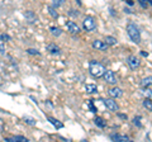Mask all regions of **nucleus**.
<instances>
[{
    "instance_id": "obj_20",
    "label": "nucleus",
    "mask_w": 152,
    "mask_h": 142,
    "mask_svg": "<svg viewBox=\"0 0 152 142\" xmlns=\"http://www.w3.org/2000/svg\"><path fill=\"white\" fill-rule=\"evenodd\" d=\"M47 9H48V13L51 14V17H52V18H55V19H57V18H58V13L56 12L55 7L50 5V7H47Z\"/></svg>"
},
{
    "instance_id": "obj_9",
    "label": "nucleus",
    "mask_w": 152,
    "mask_h": 142,
    "mask_svg": "<svg viewBox=\"0 0 152 142\" xmlns=\"http://www.w3.org/2000/svg\"><path fill=\"white\" fill-rule=\"evenodd\" d=\"M24 18H26V20L29 23V24H33V23L37 22V15H36V13H33L32 10H27V12L24 13Z\"/></svg>"
},
{
    "instance_id": "obj_30",
    "label": "nucleus",
    "mask_w": 152,
    "mask_h": 142,
    "mask_svg": "<svg viewBox=\"0 0 152 142\" xmlns=\"http://www.w3.org/2000/svg\"><path fill=\"white\" fill-rule=\"evenodd\" d=\"M0 53L5 55V47H4V45H0Z\"/></svg>"
},
{
    "instance_id": "obj_21",
    "label": "nucleus",
    "mask_w": 152,
    "mask_h": 142,
    "mask_svg": "<svg viewBox=\"0 0 152 142\" xmlns=\"http://www.w3.org/2000/svg\"><path fill=\"white\" fill-rule=\"evenodd\" d=\"M143 107H145V108H147V111L152 112V99L146 98L145 100H143Z\"/></svg>"
},
{
    "instance_id": "obj_33",
    "label": "nucleus",
    "mask_w": 152,
    "mask_h": 142,
    "mask_svg": "<svg viewBox=\"0 0 152 142\" xmlns=\"http://www.w3.org/2000/svg\"><path fill=\"white\" fill-rule=\"evenodd\" d=\"M147 1H148V3L151 4V5H152V0H147Z\"/></svg>"
},
{
    "instance_id": "obj_4",
    "label": "nucleus",
    "mask_w": 152,
    "mask_h": 142,
    "mask_svg": "<svg viewBox=\"0 0 152 142\" xmlns=\"http://www.w3.org/2000/svg\"><path fill=\"white\" fill-rule=\"evenodd\" d=\"M104 79H105V81L108 84H110V85L117 84V81H118L113 70H105V72H104Z\"/></svg>"
},
{
    "instance_id": "obj_19",
    "label": "nucleus",
    "mask_w": 152,
    "mask_h": 142,
    "mask_svg": "<svg viewBox=\"0 0 152 142\" xmlns=\"http://www.w3.org/2000/svg\"><path fill=\"white\" fill-rule=\"evenodd\" d=\"M152 85V76H147L142 80V86L143 88H148Z\"/></svg>"
},
{
    "instance_id": "obj_15",
    "label": "nucleus",
    "mask_w": 152,
    "mask_h": 142,
    "mask_svg": "<svg viewBox=\"0 0 152 142\" xmlns=\"http://www.w3.org/2000/svg\"><path fill=\"white\" fill-rule=\"evenodd\" d=\"M94 123L99 127V128H105L107 127V122L104 121V118H102V117H95Z\"/></svg>"
},
{
    "instance_id": "obj_8",
    "label": "nucleus",
    "mask_w": 152,
    "mask_h": 142,
    "mask_svg": "<svg viewBox=\"0 0 152 142\" xmlns=\"http://www.w3.org/2000/svg\"><path fill=\"white\" fill-rule=\"evenodd\" d=\"M108 45L105 43L104 41H100V40H96L93 42V48L95 50H99V51H107L108 50Z\"/></svg>"
},
{
    "instance_id": "obj_28",
    "label": "nucleus",
    "mask_w": 152,
    "mask_h": 142,
    "mask_svg": "<svg viewBox=\"0 0 152 142\" xmlns=\"http://www.w3.org/2000/svg\"><path fill=\"white\" fill-rule=\"evenodd\" d=\"M88 104H89V108H90V111H91L93 113H96V111H98V109H96V108H95V105H94L93 100H89V103H88Z\"/></svg>"
},
{
    "instance_id": "obj_25",
    "label": "nucleus",
    "mask_w": 152,
    "mask_h": 142,
    "mask_svg": "<svg viewBox=\"0 0 152 142\" xmlns=\"http://www.w3.org/2000/svg\"><path fill=\"white\" fill-rule=\"evenodd\" d=\"M0 41H1V42H8V41H10V36L7 34V33H1V34H0Z\"/></svg>"
},
{
    "instance_id": "obj_14",
    "label": "nucleus",
    "mask_w": 152,
    "mask_h": 142,
    "mask_svg": "<svg viewBox=\"0 0 152 142\" xmlns=\"http://www.w3.org/2000/svg\"><path fill=\"white\" fill-rule=\"evenodd\" d=\"M47 119H48L51 124H53L57 130L64 128V123H62V122H60L58 119H56V118H53V117H47Z\"/></svg>"
},
{
    "instance_id": "obj_24",
    "label": "nucleus",
    "mask_w": 152,
    "mask_h": 142,
    "mask_svg": "<svg viewBox=\"0 0 152 142\" xmlns=\"http://www.w3.org/2000/svg\"><path fill=\"white\" fill-rule=\"evenodd\" d=\"M64 3H65V0H52V7L58 8V7L62 5Z\"/></svg>"
},
{
    "instance_id": "obj_1",
    "label": "nucleus",
    "mask_w": 152,
    "mask_h": 142,
    "mask_svg": "<svg viewBox=\"0 0 152 142\" xmlns=\"http://www.w3.org/2000/svg\"><path fill=\"white\" fill-rule=\"evenodd\" d=\"M126 29H127L129 38L134 42V43H137V45L141 43V31H140V28L137 27V24H134V23H128Z\"/></svg>"
},
{
    "instance_id": "obj_13",
    "label": "nucleus",
    "mask_w": 152,
    "mask_h": 142,
    "mask_svg": "<svg viewBox=\"0 0 152 142\" xmlns=\"http://www.w3.org/2000/svg\"><path fill=\"white\" fill-rule=\"evenodd\" d=\"M7 142H28L29 140L26 138L24 136H13V137H8L5 138Z\"/></svg>"
},
{
    "instance_id": "obj_3",
    "label": "nucleus",
    "mask_w": 152,
    "mask_h": 142,
    "mask_svg": "<svg viewBox=\"0 0 152 142\" xmlns=\"http://www.w3.org/2000/svg\"><path fill=\"white\" fill-rule=\"evenodd\" d=\"M83 28L86 32H93L95 31V28H96V20H95L94 17H85L83 19Z\"/></svg>"
},
{
    "instance_id": "obj_12",
    "label": "nucleus",
    "mask_w": 152,
    "mask_h": 142,
    "mask_svg": "<svg viewBox=\"0 0 152 142\" xmlns=\"http://www.w3.org/2000/svg\"><path fill=\"white\" fill-rule=\"evenodd\" d=\"M46 50L48 51L50 53H52V55H60L61 53L60 47L57 45H55V43H48V45H47V47H46Z\"/></svg>"
},
{
    "instance_id": "obj_29",
    "label": "nucleus",
    "mask_w": 152,
    "mask_h": 142,
    "mask_svg": "<svg viewBox=\"0 0 152 142\" xmlns=\"http://www.w3.org/2000/svg\"><path fill=\"white\" fill-rule=\"evenodd\" d=\"M140 4H141V7L143 8V9H147V5H148V1L147 0H138Z\"/></svg>"
},
{
    "instance_id": "obj_22",
    "label": "nucleus",
    "mask_w": 152,
    "mask_h": 142,
    "mask_svg": "<svg viewBox=\"0 0 152 142\" xmlns=\"http://www.w3.org/2000/svg\"><path fill=\"white\" fill-rule=\"evenodd\" d=\"M23 119H24V122L27 123V124H29V126H36V124H37V121L34 119V118H32V117L26 116L24 118H23Z\"/></svg>"
},
{
    "instance_id": "obj_27",
    "label": "nucleus",
    "mask_w": 152,
    "mask_h": 142,
    "mask_svg": "<svg viewBox=\"0 0 152 142\" xmlns=\"http://www.w3.org/2000/svg\"><path fill=\"white\" fill-rule=\"evenodd\" d=\"M143 94H145V95L148 98V99H152V90H151V89L145 88V89H143Z\"/></svg>"
},
{
    "instance_id": "obj_26",
    "label": "nucleus",
    "mask_w": 152,
    "mask_h": 142,
    "mask_svg": "<svg viewBox=\"0 0 152 142\" xmlns=\"http://www.w3.org/2000/svg\"><path fill=\"white\" fill-rule=\"evenodd\" d=\"M27 53L28 55H37V56H39L41 52L38 51V50H36V48H28L27 50Z\"/></svg>"
},
{
    "instance_id": "obj_11",
    "label": "nucleus",
    "mask_w": 152,
    "mask_h": 142,
    "mask_svg": "<svg viewBox=\"0 0 152 142\" xmlns=\"http://www.w3.org/2000/svg\"><path fill=\"white\" fill-rule=\"evenodd\" d=\"M108 93L112 98H121L123 95V90L121 88H110L108 90Z\"/></svg>"
},
{
    "instance_id": "obj_7",
    "label": "nucleus",
    "mask_w": 152,
    "mask_h": 142,
    "mask_svg": "<svg viewBox=\"0 0 152 142\" xmlns=\"http://www.w3.org/2000/svg\"><path fill=\"white\" fill-rule=\"evenodd\" d=\"M66 28H67V31L70 33H72V34H77V33L80 32L79 26L76 24L75 22H72V20H67V22H66Z\"/></svg>"
},
{
    "instance_id": "obj_2",
    "label": "nucleus",
    "mask_w": 152,
    "mask_h": 142,
    "mask_svg": "<svg viewBox=\"0 0 152 142\" xmlns=\"http://www.w3.org/2000/svg\"><path fill=\"white\" fill-rule=\"evenodd\" d=\"M89 72L91 74V76L99 79V78L104 76L105 67H104V65H102L100 62H98V61H91L89 65Z\"/></svg>"
},
{
    "instance_id": "obj_6",
    "label": "nucleus",
    "mask_w": 152,
    "mask_h": 142,
    "mask_svg": "<svg viewBox=\"0 0 152 142\" xmlns=\"http://www.w3.org/2000/svg\"><path fill=\"white\" fill-rule=\"evenodd\" d=\"M127 64H128V66H129L131 70H136V69L140 66V60H138V57H137V56L131 55L127 59Z\"/></svg>"
},
{
    "instance_id": "obj_5",
    "label": "nucleus",
    "mask_w": 152,
    "mask_h": 142,
    "mask_svg": "<svg viewBox=\"0 0 152 142\" xmlns=\"http://www.w3.org/2000/svg\"><path fill=\"white\" fill-rule=\"evenodd\" d=\"M104 104H105V107L108 108L110 112H118L119 111V105L117 104L115 100H113L112 98H108V99H104Z\"/></svg>"
},
{
    "instance_id": "obj_18",
    "label": "nucleus",
    "mask_w": 152,
    "mask_h": 142,
    "mask_svg": "<svg viewBox=\"0 0 152 142\" xmlns=\"http://www.w3.org/2000/svg\"><path fill=\"white\" fill-rule=\"evenodd\" d=\"M104 40H105L104 42H105L108 46H114V45H117V38H115V37H113V36H107Z\"/></svg>"
},
{
    "instance_id": "obj_23",
    "label": "nucleus",
    "mask_w": 152,
    "mask_h": 142,
    "mask_svg": "<svg viewBox=\"0 0 152 142\" xmlns=\"http://www.w3.org/2000/svg\"><path fill=\"white\" fill-rule=\"evenodd\" d=\"M133 124L134 126H137V127H142V123H141V117L140 116H137V117H134L133 118Z\"/></svg>"
},
{
    "instance_id": "obj_31",
    "label": "nucleus",
    "mask_w": 152,
    "mask_h": 142,
    "mask_svg": "<svg viewBox=\"0 0 152 142\" xmlns=\"http://www.w3.org/2000/svg\"><path fill=\"white\" fill-rule=\"evenodd\" d=\"M118 116H119L121 118H123V119H127V116L126 114H118Z\"/></svg>"
},
{
    "instance_id": "obj_10",
    "label": "nucleus",
    "mask_w": 152,
    "mask_h": 142,
    "mask_svg": "<svg viewBox=\"0 0 152 142\" xmlns=\"http://www.w3.org/2000/svg\"><path fill=\"white\" fill-rule=\"evenodd\" d=\"M110 140L112 141H117V142H128L129 141V137L126 136V135L114 133V135H110Z\"/></svg>"
},
{
    "instance_id": "obj_32",
    "label": "nucleus",
    "mask_w": 152,
    "mask_h": 142,
    "mask_svg": "<svg viewBox=\"0 0 152 142\" xmlns=\"http://www.w3.org/2000/svg\"><path fill=\"white\" fill-rule=\"evenodd\" d=\"M141 55L145 56V57H146V56H148V53H147V52H141Z\"/></svg>"
},
{
    "instance_id": "obj_16",
    "label": "nucleus",
    "mask_w": 152,
    "mask_h": 142,
    "mask_svg": "<svg viewBox=\"0 0 152 142\" xmlns=\"http://www.w3.org/2000/svg\"><path fill=\"white\" fill-rule=\"evenodd\" d=\"M85 90H86V93H90V94H94L98 91V88L95 84H86L85 85Z\"/></svg>"
},
{
    "instance_id": "obj_17",
    "label": "nucleus",
    "mask_w": 152,
    "mask_h": 142,
    "mask_svg": "<svg viewBox=\"0 0 152 142\" xmlns=\"http://www.w3.org/2000/svg\"><path fill=\"white\" fill-rule=\"evenodd\" d=\"M50 32H51V34L53 36V37H60L61 34H62V29L58 27H51L50 28Z\"/></svg>"
}]
</instances>
